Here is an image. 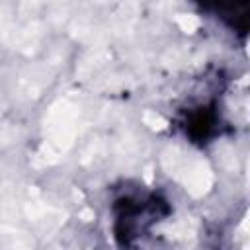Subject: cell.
<instances>
[{
	"mask_svg": "<svg viewBox=\"0 0 250 250\" xmlns=\"http://www.w3.org/2000/svg\"><path fill=\"white\" fill-rule=\"evenodd\" d=\"M219 123L221 113L215 102H199L195 105H189L188 109H184L180 119L186 137L199 145H205L219 133Z\"/></svg>",
	"mask_w": 250,
	"mask_h": 250,
	"instance_id": "7a4b0ae2",
	"label": "cell"
},
{
	"mask_svg": "<svg viewBox=\"0 0 250 250\" xmlns=\"http://www.w3.org/2000/svg\"><path fill=\"white\" fill-rule=\"evenodd\" d=\"M195 2L203 12L223 21L229 29H232L240 37L246 35L250 0H195Z\"/></svg>",
	"mask_w": 250,
	"mask_h": 250,
	"instance_id": "3957f363",
	"label": "cell"
},
{
	"mask_svg": "<svg viewBox=\"0 0 250 250\" xmlns=\"http://www.w3.org/2000/svg\"><path fill=\"white\" fill-rule=\"evenodd\" d=\"M168 213V201L156 191H133L119 195L113 201V232L117 242L133 246Z\"/></svg>",
	"mask_w": 250,
	"mask_h": 250,
	"instance_id": "6da1fadb",
	"label": "cell"
}]
</instances>
